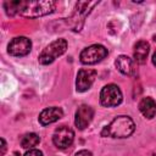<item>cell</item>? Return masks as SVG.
Instances as JSON below:
<instances>
[{"instance_id":"1","label":"cell","mask_w":156,"mask_h":156,"mask_svg":"<svg viewBox=\"0 0 156 156\" xmlns=\"http://www.w3.org/2000/svg\"><path fill=\"white\" fill-rule=\"evenodd\" d=\"M134 130H135V124L130 117L117 116L101 130V135L121 139L132 135Z\"/></svg>"},{"instance_id":"2","label":"cell","mask_w":156,"mask_h":156,"mask_svg":"<svg viewBox=\"0 0 156 156\" xmlns=\"http://www.w3.org/2000/svg\"><path fill=\"white\" fill-rule=\"evenodd\" d=\"M55 10V2L51 0H35V1H20L18 13L23 17L37 18L51 13Z\"/></svg>"},{"instance_id":"3","label":"cell","mask_w":156,"mask_h":156,"mask_svg":"<svg viewBox=\"0 0 156 156\" xmlns=\"http://www.w3.org/2000/svg\"><path fill=\"white\" fill-rule=\"evenodd\" d=\"M67 50V41L65 39H56L50 43L39 55L38 60L41 65H50L54 62L58 56L65 54Z\"/></svg>"},{"instance_id":"4","label":"cell","mask_w":156,"mask_h":156,"mask_svg":"<svg viewBox=\"0 0 156 156\" xmlns=\"http://www.w3.org/2000/svg\"><path fill=\"white\" fill-rule=\"evenodd\" d=\"M107 49L101 44H93L82 50L79 60L83 65H95L107 56Z\"/></svg>"},{"instance_id":"5","label":"cell","mask_w":156,"mask_h":156,"mask_svg":"<svg viewBox=\"0 0 156 156\" xmlns=\"http://www.w3.org/2000/svg\"><path fill=\"white\" fill-rule=\"evenodd\" d=\"M96 4H99V1H93V2H90V1H79V2L76 4L74 12H73L72 17L69 18L71 20V27H72L73 30H76V32L80 30L85 16L90 12L91 7H94Z\"/></svg>"},{"instance_id":"6","label":"cell","mask_w":156,"mask_h":156,"mask_svg":"<svg viewBox=\"0 0 156 156\" xmlns=\"http://www.w3.org/2000/svg\"><path fill=\"white\" fill-rule=\"evenodd\" d=\"M122 91L116 84H107L101 89L100 102L105 107H113L122 102Z\"/></svg>"},{"instance_id":"7","label":"cell","mask_w":156,"mask_h":156,"mask_svg":"<svg viewBox=\"0 0 156 156\" xmlns=\"http://www.w3.org/2000/svg\"><path fill=\"white\" fill-rule=\"evenodd\" d=\"M74 140V132L67 126H60L55 129L52 135V143L58 149H66L72 145Z\"/></svg>"},{"instance_id":"8","label":"cell","mask_w":156,"mask_h":156,"mask_svg":"<svg viewBox=\"0 0 156 156\" xmlns=\"http://www.w3.org/2000/svg\"><path fill=\"white\" fill-rule=\"evenodd\" d=\"M30 49L32 41L27 37H16L10 41L7 46V51L12 56H26L29 54Z\"/></svg>"},{"instance_id":"9","label":"cell","mask_w":156,"mask_h":156,"mask_svg":"<svg viewBox=\"0 0 156 156\" xmlns=\"http://www.w3.org/2000/svg\"><path fill=\"white\" fill-rule=\"evenodd\" d=\"M98 72L95 69H90V68H82L78 71L77 74V79H76V89L79 93L87 91L88 89H90V87L93 85L95 78H96Z\"/></svg>"},{"instance_id":"10","label":"cell","mask_w":156,"mask_h":156,"mask_svg":"<svg viewBox=\"0 0 156 156\" xmlns=\"http://www.w3.org/2000/svg\"><path fill=\"white\" fill-rule=\"evenodd\" d=\"M94 117V110L93 107H90L89 105H80L76 112V118H74V124L78 129L83 130L85 129L91 119Z\"/></svg>"},{"instance_id":"11","label":"cell","mask_w":156,"mask_h":156,"mask_svg":"<svg viewBox=\"0 0 156 156\" xmlns=\"http://www.w3.org/2000/svg\"><path fill=\"white\" fill-rule=\"evenodd\" d=\"M63 116V111L61 107H48L43 110L39 115V123L41 126H48L51 124L56 121H58Z\"/></svg>"},{"instance_id":"12","label":"cell","mask_w":156,"mask_h":156,"mask_svg":"<svg viewBox=\"0 0 156 156\" xmlns=\"http://www.w3.org/2000/svg\"><path fill=\"white\" fill-rule=\"evenodd\" d=\"M117 69L126 76H134L135 74V67H134V62L130 57L126 56V55H119L116 58L115 62Z\"/></svg>"},{"instance_id":"13","label":"cell","mask_w":156,"mask_h":156,"mask_svg":"<svg viewBox=\"0 0 156 156\" xmlns=\"http://www.w3.org/2000/svg\"><path fill=\"white\" fill-rule=\"evenodd\" d=\"M150 51V45L146 40H139L135 45H134V60L138 63H145L146 57L149 55Z\"/></svg>"},{"instance_id":"14","label":"cell","mask_w":156,"mask_h":156,"mask_svg":"<svg viewBox=\"0 0 156 156\" xmlns=\"http://www.w3.org/2000/svg\"><path fill=\"white\" fill-rule=\"evenodd\" d=\"M139 110L145 118H154L156 115V102L151 98H143L139 102Z\"/></svg>"},{"instance_id":"15","label":"cell","mask_w":156,"mask_h":156,"mask_svg":"<svg viewBox=\"0 0 156 156\" xmlns=\"http://www.w3.org/2000/svg\"><path fill=\"white\" fill-rule=\"evenodd\" d=\"M40 143V138L35 133H27L21 139V146L23 149H32Z\"/></svg>"},{"instance_id":"16","label":"cell","mask_w":156,"mask_h":156,"mask_svg":"<svg viewBox=\"0 0 156 156\" xmlns=\"http://www.w3.org/2000/svg\"><path fill=\"white\" fill-rule=\"evenodd\" d=\"M20 1H5L4 2V9L7 16H15L16 13H18V9H20Z\"/></svg>"},{"instance_id":"17","label":"cell","mask_w":156,"mask_h":156,"mask_svg":"<svg viewBox=\"0 0 156 156\" xmlns=\"http://www.w3.org/2000/svg\"><path fill=\"white\" fill-rule=\"evenodd\" d=\"M23 156H43V152L40 150H38V149H30Z\"/></svg>"},{"instance_id":"18","label":"cell","mask_w":156,"mask_h":156,"mask_svg":"<svg viewBox=\"0 0 156 156\" xmlns=\"http://www.w3.org/2000/svg\"><path fill=\"white\" fill-rule=\"evenodd\" d=\"M74 156H93V154L90 151H88V150H80Z\"/></svg>"},{"instance_id":"19","label":"cell","mask_w":156,"mask_h":156,"mask_svg":"<svg viewBox=\"0 0 156 156\" xmlns=\"http://www.w3.org/2000/svg\"><path fill=\"white\" fill-rule=\"evenodd\" d=\"M0 141H1V150H0V156H4V154H5V151H6V143H5V139H4V138H1V139H0Z\"/></svg>"},{"instance_id":"20","label":"cell","mask_w":156,"mask_h":156,"mask_svg":"<svg viewBox=\"0 0 156 156\" xmlns=\"http://www.w3.org/2000/svg\"><path fill=\"white\" fill-rule=\"evenodd\" d=\"M152 63L156 66V51H155V54L152 55Z\"/></svg>"},{"instance_id":"21","label":"cell","mask_w":156,"mask_h":156,"mask_svg":"<svg viewBox=\"0 0 156 156\" xmlns=\"http://www.w3.org/2000/svg\"><path fill=\"white\" fill-rule=\"evenodd\" d=\"M18 155H20L18 152H13V156H18Z\"/></svg>"},{"instance_id":"22","label":"cell","mask_w":156,"mask_h":156,"mask_svg":"<svg viewBox=\"0 0 156 156\" xmlns=\"http://www.w3.org/2000/svg\"><path fill=\"white\" fill-rule=\"evenodd\" d=\"M151 156H156V154H154V155H151Z\"/></svg>"}]
</instances>
